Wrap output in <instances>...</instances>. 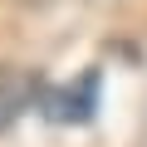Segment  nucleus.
Returning a JSON list of instances; mask_svg holds the SVG:
<instances>
[{
    "mask_svg": "<svg viewBox=\"0 0 147 147\" xmlns=\"http://www.w3.org/2000/svg\"><path fill=\"white\" fill-rule=\"evenodd\" d=\"M98 93H103V74L84 69L79 84H44L39 93V118L59 123V127H84L98 113Z\"/></svg>",
    "mask_w": 147,
    "mask_h": 147,
    "instance_id": "obj_1",
    "label": "nucleus"
},
{
    "mask_svg": "<svg viewBox=\"0 0 147 147\" xmlns=\"http://www.w3.org/2000/svg\"><path fill=\"white\" fill-rule=\"evenodd\" d=\"M39 93H44L39 74H20V69L0 74V132H5L10 123H20L30 108H39Z\"/></svg>",
    "mask_w": 147,
    "mask_h": 147,
    "instance_id": "obj_2",
    "label": "nucleus"
}]
</instances>
